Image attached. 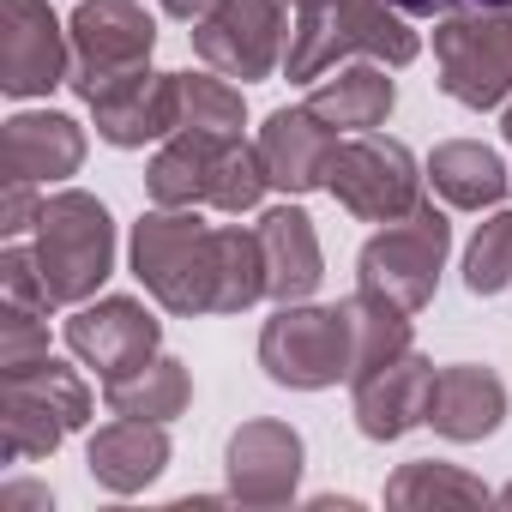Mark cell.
<instances>
[{
  "label": "cell",
  "instance_id": "6da1fadb",
  "mask_svg": "<svg viewBox=\"0 0 512 512\" xmlns=\"http://www.w3.org/2000/svg\"><path fill=\"white\" fill-rule=\"evenodd\" d=\"M127 253L133 278L163 314L175 320L217 314V223H205L199 205H151L133 223Z\"/></svg>",
  "mask_w": 512,
  "mask_h": 512
},
{
  "label": "cell",
  "instance_id": "7a4b0ae2",
  "mask_svg": "<svg viewBox=\"0 0 512 512\" xmlns=\"http://www.w3.org/2000/svg\"><path fill=\"white\" fill-rule=\"evenodd\" d=\"M344 55H368L380 67H410L422 55V37L410 31V13H398L392 0H326V7H302V19L290 31L284 73L296 85H314Z\"/></svg>",
  "mask_w": 512,
  "mask_h": 512
},
{
  "label": "cell",
  "instance_id": "3957f363",
  "mask_svg": "<svg viewBox=\"0 0 512 512\" xmlns=\"http://www.w3.org/2000/svg\"><path fill=\"white\" fill-rule=\"evenodd\" d=\"M31 235H37L31 241L37 272H43L55 308H79L109 284V272H115V217L97 193H85V187L49 193Z\"/></svg>",
  "mask_w": 512,
  "mask_h": 512
},
{
  "label": "cell",
  "instance_id": "277c9868",
  "mask_svg": "<svg viewBox=\"0 0 512 512\" xmlns=\"http://www.w3.org/2000/svg\"><path fill=\"white\" fill-rule=\"evenodd\" d=\"M91 422V386L67 362H37L19 374H0V452L7 464L49 458L73 428Z\"/></svg>",
  "mask_w": 512,
  "mask_h": 512
},
{
  "label": "cell",
  "instance_id": "5b68a950",
  "mask_svg": "<svg viewBox=\"0 0 512 512\" xmlns=\"http://www.w3.org/2000/svg\"><path fill=\"white\" fill-rule=\"evenodd\" d=\"M446 253H452V223L446 211H434L428 199L386 223L380 235L362 241L356 253V290H374L386 302H398L404 314H422L440 290V272H446Z\"/></svg>",
  "mask_w": 512,
  "mask_h": 512
},
{
  "label": "cell",
  "instance_id": "8992f818",
  "mask_svg": "<svg viewBox=\"0 0 512 512\" xmlns=\"http://www.w3.org/2000/svg\"><path fill=\"white\" fill-rule=\"evenodd\" d=\"M260 368H266L272 386H290V392H326V386L350 380L356 374V350H350L344 302L338 308L284 302L260 326Z\"/></svg>",
  "mask_w": 512,
  "mask_h": 512
},
{
  "label": "cell",
  "instance_id": "52a82bcc",
  "mask_svg": "<svg viewBox=\"0 0 512 512\" xmlns=\"http://www.w3.org/2000/svg\"><path fill=\"white\" fill-rule=\"evenodd\" d=\"M440 91L464 109H500L512 97V7L452 13L434 25Z\"/></svg>",
  "mask_w": 512,
  "mask_h": 512
},
{
  "label": "cell",
  "instance_id": "ba28073f",
  "mask_svg": "<svg viewBox=\"0 0 512 512\" xmlns=\"http://www.w3.org/2000/svg\"><path fill=\"white\" fill-rule=\"evenodd\" d=\"M290 0H217L193 25V55L241 85H260L290 55Z\"/></svg>",
  "mask_w": 512,
  "mask_h": 512
},
{
  "label": "cell",
  "instance_id": "9c48e42d",
  "mask_svg": "<svg viewBox=\"0 0 512 512\" xmlns=\"http://www.w3.org/2000/svg\"><path fill=\"white\" fill-rule=\"evenodd\" d=\"M326 193L362 223H398L422 205V169H416L410 145H398L386 133H356L332 151Z\"/></svg>",
  "mask_w": 512,
  "mask_h": 512
},
{
  "label": "cell",
  "instance_id": "30bf717a",
  "mask_svg": "<svg viewBox=\"0 0 512 512\" xmlns=\"http://www.w3.org/2000/svg\"><path fill=\"white\" fill-rule=\"evenodd\" d=\"M67 37H73L67 85L79 103H91L109 79L151 67V49H157V25L139 0H79V13L67 19Z\"/></svg>",
  "mask_w": 512,
  "mask_h": 512
},
{
  "label": "cell",
  "instance_id": "8fae6325",
  "mask_svg": "<svg viewBox=\"0 0 512 512\" xmlns=\"http://www.w3.org/2000/svg\"><path fill=\"white\" fill-rule=\"evenodd\" d=\"M73 79V37L49 13V0H0V91L49 97Z\"/></svg>",
  "mask_w": 512,
  "mask_h": 512
},
{
  "label": "cell",
  "instance_id": "7c38bea8",
  "mask_svg": "<svg viewBox=\"0 0 512 512\" xmlns=\"http://www.w3.org/2000/svg\"><path fill=\"white\" fill-rule=\"evenodd\" d=\"M308 470V446L290 422L278 416H253L229 434L223 446V476H229V500L241 506H290Z\"/></svg>",
  "mask_w": 512,
  "mask_h": 512
},
{
  "label": "cell",
  "instance_id": "4fadbf2b",
  "mask_svg": "<svg viewBox=\"0 0 512 512\" xmlns=\"http://www.w3.org/2000/svg\"><path fill=\"white\" fill-rule=\"evenodd\" d=\"M85 109H91L103 145L139 151V145L169 139V133L181 127V73H157V67L121 73V79H109Z\"/></svg>",
  "mask_w": 512,
  "mask_h": 512
},
{
  "label": "cell",
  "instance_id": "5bb4252c",
  "mask_svg": "<svg viewBox=\"0 0 512 512\" xmlns=\"http://www.w3.org/2000/svg\"><path fill=\"white\" fill-rule=\"evenodd\" d=\"M157 344H163V326H157L151 308L133 302V296L79 302L73 320H67V350H73L85 368H97L103 380H115V374H127V368H139V362H151Z\"/></svg>",
  "mask_w": 512,
  "mask_h": 512
},
{
  "label": "cell",
  "instance_id": "9a60e30c",
  "mask_svg": "<svg viewBox=\"0 0 512 512\" xmlns=\"http://www.w3.org/2000/svg\"><path fill=\"white\" fill-rule=\"evenodd\" d=\"M428 392H434V362L422 350H404L368 374L350 380V410H356V428L362 440H404L410 428L428 422Z\"/></svg>",
  "mask_w": 512,
  "mask_h": 512
},
{
  "label": "cell",
  "instance_id": "2e32d148",
  "mask_svg": "<svg viewBox=\"0 0 512 512\" xmlns=\"http://www.w3.org/2000/svg\"><path fill=\"white\" fill-rule=\"evenodd\" d=\"M253 145H260V157H266L272 187H284V193L302 199V193H320V187H326V169H332L338 133L302 103V109H272Z\"/></svg>",
  "mask_w": 512,
  "mask_h": 512
},
{
  "label": "cell",
  "instance_id": "e0dca14e",
  "mask_svg": "<svg viewBox=\"0 0 512 512\" xmlns=\"http://www.w3.org/2000/svg\"><path fill=\"white\" fill-rule=\"evenodd\" d=\"M0 157H7V181H31V187L67 181L85 163V127L55 109H25L0 133Z\"/></svg>",
  "mask_w": 512,
  "mask_h": 512
},
{
  "label": "cell",
  "instance_id": "ac0fdd59",
  "mask_svg": "<svg viewBox=\"0 0 512 512\" xmlns=\"http://www.w3.org/2000/svg\"><path fill=\"white\" fill-rule=\"evenodd\" d=\"M85 470L97 488L109 494H139L169 470V422H139V416H115L91 434L85 446Z\"/></svg>",
  "mask_w": 512,
  "mask_h": 512
},
{
  "label": "cell",
  "instance_id": "d6986e66",
  "mask_svg": "<svg viewBox=\"0 0 512 512\" xmlns=\"http://www.w3.org/2000/svg\"><path fill=\"white\" fill-rule=\"evenodd\" d=\"M500 422H506V386H500V374H488V368H476V362L434 368L428 428H434L440 440L470 446V440H488Z\"/></svg>",
  "mask_w": 512,
  "mask_h": 512
},
{
  "label": "cell",
  "instance_id": "ffe728a7",
  "mask_svg": "<svg viewBox=\"0 0 512 512\" xmlns=\"http://www.w3.org/2000/svg\"><path fill=\"white\" fill-rule=\"evenodd\" d=\"M260 247H266V296L284 302H308L326 278V253L314 235V217L302 205H272L260 217Z\"/></svg>",
  "mask_w": 512,
  "mask_h": 512
},
{
  "label": "cell",
  "instance_id": "44dd1931",
  "mask_svg": "<svg viewBox=\"0 0 512 512\" xmlns=\"http://www.w3.org/2000/svg\"><path fill=\"white\" fill-rule=\"evenodd\" d=\"M392 103H398V85L386 79L380 61H368V67H332L308 91V109L332 133H374V127H386Z\"/></svg>",
  "mask_w": 512,
  "mask_h": 512
},
{
  "label": "cell",
  "instance_id": "7402d4cb",
  "mask_svg": "<svg viewBox=\"0 0 512 512\" xmlns=\"http://www.w3.org/2000/svg\"><path fill=\"white\" fill-rule=\"evenodd\" d=\"M428 181H434V193H440L452 211H488V205H500L506 187H512L500 151L482 145V139H446V145H434Z\"/></svg>",
  "mask_w": 512,
  "mask_h": 512
},
{
  "label": "cell",
  "instance_id": "603a6c76",
  "mask_svg": "<svg viewBox=\"0 0 512 512\" xmlns=\"http://www.w3.org/2000/svg\"><path fill=\"white\" fill-rule=\"evenodd\" d=\"M217 151H223L217 133L175 127V133L163 139V151L151 157V169H145V193H151V205H211Z\"/></svg>",
  "mask_w": 512,
  "mask_h": 512
},
{
  "label": "cell",
  "instance_id": "cb8c5ba5",
  "mask_svg": "<svg viewBox=\"0 0 512 512\" xmlns=\"http://www.w3.org/2000/svg\"><path fill=\"white\" fill-rule=\"evenodd\" d=\"M103 404L109 416H139V422H175L193 404V374L175 356H151L115 380H103Z\"/></svg>",
  "mask_w": 512,
  "mask_h": 512
},
{
  "label": "cell",
  "instance_id": "d4e9b609",
  "mask_svg": "<svg viewBox=\"0 0 512 512\" xmlns=\"http://www.w3.org/2000/svg\"><path fill=\"white\" fill-rule=\"evenodd\" d=\"M344 320H350L356 374H368V368H380V362H392V356L416 350V344H410V314H404L398 302L374 296V290H356V296H344ZM356 374H350V380H356Z\"/></svg>",
  "mask_w": 512,
  "mask_h": 512
},
{
  "label": "cell",
  "instance_id": "484cf974",
  "mask_svg": "<svg viewBox=\"0 0 512 512\" xmlns=\"http://www.w3.org/2000/svg\"><path fill=\"white\" fill-rule=\"evenodd\" d=\"M266 302V247L260 229L217 223V314H247Z\"/></svg>",
  "mask_w": 512,
  "mask_h": 512
},
{
  "label": "cell",
  "instance_id": "4316f807",
  "mask_svg": "<svg viewBox=\"0 0 512 512\" xmlns=\"http://www.w3.org/2000/svg\"><path fill=\"white\" fill-rule=\"evenodd\" d=\"M482 500H494V494L470 470L440 464V458L398 464L392 482H386V506H482Z\"/></svg>",
  "mask_w": 512,
  "mask_h": 512
},
{
  "label": "cell",
  "instance_id": "83f0119b",
  "mask_svg": "<svg viewBox=\"0 0 512 512\" xmlns=\"http://www.w3.org/2000/svg\"><path fill=\"white\" fill-rule=\"evenodd\" d=\"M181 127L217 133V139H241L247 103H241V91L223 73H181Z\"/></svg>",
  "mask_w": 512,
  "mask_h": 512
},
{
  "label": "cell",
  "instance_id": "f1b7e54d",
  "mask_svg": "<svg viewBox=\"0 0 512 512\" xmlns=\"http://www.w3.org/2000/svg\"><path fill=\"white\" fill-rule=\"evenodd\" d=\"M272 175H266V157L260 145H247V139H223L217 151V175H211V211H253L266 199Z\"/></svg>",
  "mask_w": 512,
  "mask_h": 512
},
{
  "label": "cell",
  "instance_id": "f546056e",
  "mask_svg": "<svg viewBox=\"0 0 512 512\" xmlns=\"http://www.w3.org/2000/svg\"><path fill=\"white\" fill-rule=\"evenodd\" d=\"M506 284H512V211H494L464 247V290L470 296H500Z\"/></svg>",
  "mask_w": 512,
  "mask_h": 512
},
{
  "label": "cell",
  "instance_id": "4dcf8cb0",
  "mask_svg": "<svg viewBox=\"0 0 512 512\" xmlns=\"http://www.w3.org/2000/svg\"><path fill=\"white\" fill-rule=\"evenodd\" d=\"M37 362H49V314L0 308V374H19Z\"/></svg>",
  "mask_w": 512,
  "mask_h": 512
},
{
  "label": "cell",
  "instance_id": "1f68e13d",
  "mask_svg": "<svg viewBox=\"0 0 512 512\" xmlns=\"http://www.w3.org/2000/svg\"><path fill=\"white\" fill-rule=\"evenodd\" d=\"M37 217H43L37 187H31V181H7V193H0V235L19 241V235H31V229H37Z\"/></svg>",
  "mask_w": 512,
  "mask_h": 512
},
{
  "label": "cell",
  "instance_id": "d6a6232c",
  "mask_svg": "<svg viewBox=\"0 0 512 512\" xmlns=\"http://www.w3.org/2000/svg\"><path fill=\"white\" fill-rule=\"evenodd\" d=\"M410 19H452V13H482V7H512V0H392Z\"/></svg>",
  "mask_w": 512,
  "mask_h": 512
},
{
  "label": "cell",
  "instance_id": "836d02e7",
  "mask_svg": "<svg viewBox=\"0 0 512 512\" xmlns=\"http://www.w3.org/2000/svg\"><path fill=\"white\" fill-rule=\"evenodd\" d=\"M211 7H217V0H163V13H169V19H181V25H199Z\"/></svg>",
  "mask_w": 512,
  "mask_h": 512
},
{
  "label": "cell",
  "instance_id": "e575fe53",
  "mask_svg": "<svg viewBox=\"0 0 512 512\" xmlns=\"http://www.w3.org/2000/svg\"><path fill=\"white\" fill-rule=\"evenodd\" d=\"M7 500H37V506H49V488H31V482H13V488H7Z\"/></svg>",
  "mask_w": 512,
  "mask_h": 512
},
{
  "label": "cell",
  "instance_id": "d590c367",
  "mask_svg": "<svg viewBox=\"0 0 512 512\" xmlns=\"http://www.w3.org/2000/svg\"><path fill=\"white\" fill-rule=\"evenodd\" d=\"M500 133H506V145H512V103H506V115H500Z\"/></svg>",
  "mask_w": 512,
  "mask_h": 512
},
{
  "label": "cell",
  "instance_id": "8d00e7d4",
  "mask_svg": "<svg viewBox=\"0 0 512 512\" xmlns=\"http://www.w3.org/2000/svg\"><path fill=\"white\" fill-rule=\"evenodd\" d=\"M494 500H500V506H512V482H506V488H500V494H494Z\"/></svg>",
  "mask_w": 512,
  "mask_h": 512
},
{
  "label": "cell",
  "instance_id": "74e56055",
  "mask_svg": "<svg viewBox=\"0 0 512 512\" xmlns=\"http://www.w3.org/2000/svg\"><path fill=\"white\" fill-rule=\"evenodd\" d=\"M296 7H326V0H296Z\"/></svg>",
  "mask_w": 512,
  "mask_h": 512
}]
</instances>
